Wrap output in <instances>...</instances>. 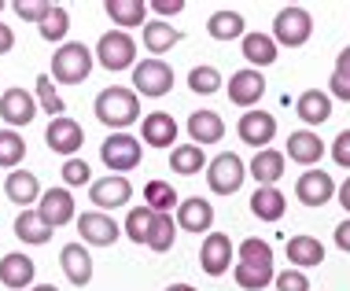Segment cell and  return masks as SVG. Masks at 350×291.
Wrapping results in <instances>:
<instances>
[{
	"mask_svg": "<svg viewBox=\"0 0 350 291\" xmlns=\"http://www.w3.org/2000/svg\"><path fill=\"white\" fill-rule=\"evenodd\" d=\"M336 192L339 189H336L332 174H325V170H306L295 181V195H299V203H306V206H325Z\"/></svg>",
	"mask_w": 350,
	"mask_h": 291,
	"instance_id": "16",
	"label": "cell"
},
{
	"mask_svg": "<svg viewBox=\"0 0 350 291\" xmlns=\"http://www.w3.org/2000/svg\"><path fill=\"white\" fill-rule=\"evenodd\" d=\"M236 137L243 144H251L254 152H266L269 140L277 137V118L269 111H243L240 122H236Z\"/></svg>",
	"mask_w": 350,
	"mask_h": 291,
	"instance_id": "10",
	"label": "cell"
},
{
	"mask_svg": "<svg viewBox=\"0 0 350 291\" xmlns=\"http://www.w3.org/2000/svg\"><path fill=\"white\" fill-rule=\"evenodd\" d=\"M144 206H151L155 214H170L174 206H181V203H177V192H174L170 181H148L144 184Z\"/></svg>",
	"mask_w": 350,
	"mask_h": 291,
	"instance_id": "35",
	"label": "cell"
},
{
	"mask_svg": "<svg viewBox=\"0 0 350 291\" xmlns=\"http://www.w3.org/2000/svg\"><path fill=\"white\" fill-rule=\"evenodd\" d=\"M111 23H118V30H129V26L148 23V4L144 0H107L103 4Z\"/></svg>",
	"mask_w": 350,
	"mask_h": 291,
	"instance_id": "30",
	"label": "cell"
},
{
	"mask_svg": "<svg viewBox=\"0 0 350 291\" xmlns=\"http://www.w3.org/2000/svg\"><path fill=\"white\" fill-rule=\"evenodd\" d=\"M284 206H288V199H284L280 189H254L251 195V214L258 221H280Z\"/></svg>",
	"mask_w": 350,
	"mask_h": 291,
	"instance_id": "32",
	"label": "cell"
},
{
	"mask_svg": "<svg viewBox=\"0 0 350 291\" xmlns=\"http://www.w3.org/2000/svg\"><path fill=\"white\" fill-rule=\"evenodd\" d=\"M277 291H310V280L302 269H284V273H277Z\"/></svg>",
	"mask_w": 350,
	"mask_h": 291,
	"instance_id": "43",
	"label": "cell"
},
{
	"mask_svg": "<svg viewBox=\"0 0 350 291\" xmlns=\"http://www.w3.org/2000/svg\"><path fill=\"white\" fill-rule=\"evenodd\" d=\"M44 144H49V152H55V155H67V158H74V152L85 144V129L78 126L74 118H52L49 122V129H44Z\"/></svg>",
	"mask_w": 350,
	"mask_h": 291,
	"instance_id": "12",
	"label": "cell"
},
{
	"mask_svg": "<svg viewBox=\"0 0 350 291\" xmlns=\"http://www.w3.org/2000/svg\"><path fill=\"white\" fill-rule=\"evenodd\" d=\"M0 118L8 126H30L37 118V96L26 89H4L0 92Z\"/></svg>",
	"mask_w": 350,
	"mask_h": 291,
	"instance_id": "14",
	"label": "cell"
},
{
	"mask_svg": "<svg viewBox=\"0 0 350 291\" xmlns=\"http://www.w3.org/2000/svg\"><path fill=\"white\" fill-rule=\"evenodd\" d=\"M295 115L306 122V126H321V122L332 118V96H328V92H321V89H306L295 100Z\"/></svg>",
	"mask_w": 350,
	"mask_h": 291,
	"instance_id": "24",
	"label": "cell"
},
{
	"mask_svg": "<svg viewBox=\"0 0 350 291\" xmlns=\"http://www.w3.org/2000/svg\"><path fill=\"white\" fill-rule=\"evenodd\" d=\"M96 118H100L107 129H118V133H122L126 126H133V122L140 118V100H137V92L126 89V85L103 89L100 96H96Z\"/></svg>",
	"mask_w": 350,
	"mask_h": 291,
	"instance_id": "2",
	"label": "cell"
},
{
	"mask_svg": "<svg viewBox=\"0 0 350 291\" xmlns=\"http://www.w3.org/2000/svg\"><path fill=\"white\" fill-rule=\"evenodd\" d=\"M78 232L81 243H92V247H111L122 236V225H115V218L103 210H85L78 218Z\"/></svg>",
	"mask_w": 350,
	"mask_h": 291,
	"instance_id": "13",
	"label": "cell"
},
{
	"mask_svg": "<svg viewBox=\"0 0 350 291\" xmlns=\"http://www.w3.org/2000/svg\"><path fill=\"white\" fill-rule=\"evenodd\" d=\"M200 266L206 277H221V273H229V266H236V247L225 232H206L203 251H200Z\"/></svg>",
	"mask_w": 350,
	"mask_h": 291,
	"instance_id": "11",
	"label": "cell"
},
{
	"mask_svg": "<svg viewBox=\"0 0 350 291\" xmlns=\"http://www.w3.org/2000/svg\"><path fill=\"white\" fill-rule=\"evenodd\" d=\"M4 195L15 206L30 210L33 203H41V181H37L30 170H12V174H8V181H4Z\"/></svg>",
	"mask_w": 350,
	"mask_h": 291,
	"instance_id": "22",
	"label": "cell"
},
{
	"mask_svg": "<svg viewBox=\"0 0 350 291\" xmlns=\"http://www.w3.org/2000/svg\"><path fill=\"white\" fill-rule=\"evenodd\" d=\"M0 12H4V0H0Z\"/></svg>",
	"mask_w": 350,
	"mask_h": 291,
	"instance_id": "54",
	"label": "cell"
},
{
	"mask_svg": "<svg viewBox=\"0 0 350 291\" xmlns=\"http://www.w3.org/2000/svg\"><path fill=\"white\" fill-rule=\"evenodd\" d=\"M37 214L44 218L49 229H63L67 221H74V195L70 189H49L37 203Z\"/></svg>",
	"mask_w": 350,
	"mask_h": 291,
	"instance_id": "17",
	"label": "cell"
},
{
	"mask_svg": "<svg viewBox=\"0 0 350 291\" xmlns=\"http://www.w3.org/2000/svg\"><path fill=\"white\" fill-rule=\"evenodd\" d=\"M177 229L185 232H211L214 229V206L211 199H200V195H192V199H181V206H177Z\"/></svg>",
	"mask_w": 350,
	"mask_h": 291,
	"instance_id": "18",
	"label": "cell"
},
{
	"mask_svg": "<svg viewBox=\"0 0 350 291\" xmlns=\"http://www.w3.org/2000/svg\"><path fill=\"white\" fill-rule=\"evenodd\" d=\"M310 33H314V18H310V12L299 4L280 8L277 18H273V41H277L280 48H302V44L310 41Z\"/></svg>",
	"mask_w": 350,
	"mask_h": 291,
	"instance_id": "4",
	"label": "cell"
},
{
	"mask_svg": "<svg viewBox=\"0 0 350 291\" xmlns=\"http://www.w3.org/2000/svg\"><path fill=\"white\" fill-rule=\"evenodd\" d=\"M328 96H336V100H347V103H350V81H347V78H339V74H332V81H328Z\"/></svg>",
	"mask_w": 350,
	"mask_h": 291,
	"instance_id": "47",
	"label": "cell"
},
{
	"mask_svg": "<svg viewBox=\"0 0 350 291\" xmlns=\"http://www.w3.org/2000/svg\"><path fill=\"white\" fill-rule=\"evenodd\" d=\"M332 74H339V78H347V81H350V44L336 55V70H332Z\"/></svg>",
	"mask_w": 350,
	"mask_h": 291,
	"instance_id": "50",
	"label": "cell"
},
{
	"mask_svg": "<svg viewBox=\"0 0 350 291\" xmlns=\"http://www.w3.org/2000/svg\"><path fill=\"white\" fill-rule=\"evenodd\" d=\"M339 203H343V210L350 214V177H347L343 184H339Z\"/></svg>",
	"mask_w": 350,
	"mask_h": 291,
	"instance_id": "51",
	"label": "cell"
},
{
	"mask_svg": "<svg viewBox=\"0 0 350 291\" xmlns=\"http://www.w3.org/2000/svg\"><path fill=\"white\" fill-rule=\"evenodd\" d=\"M30 291H59V288H55V284H33Z\"/></svg>",
	"mask_w": 350,
	"mask_h": 291,
	"instance_id": "52",
	"label": "cell"
},
{
	"mask_svg": "<svg viewBox=\"0 0 350 291\" xmlns=\"http://www.w3.org/2000/svg\"><path fill=\"white\" fill-rule=\"evenodd\" d=\"M140 37H144V48L151 52V59H163V52H170L181 41V30L163 23V18H151V23H144V33Z\"/></svg>",
	"mask_w": 350,
	"mask_h": 291,
	"instance_id": "25",
	"label": "cell"
},
{
	"mask_svg": "<svg viewBox=\"0 0 350 291\" xmlns=\"http://www.w3.org/2000/svg\"><path fill=\"white\" fill-rule=\"evenodd\" d=\"M240 48H243V59H247L254 70L273 67V63H277V55H280V52H277L280 44L273 41L269 33H247V37L240 41Z\"/></svg>",
	"mask_w": 350,
	"mask_h": 291,
	"instance_id": "26",
	"label": "cell"
},
{
	"mask_svg": "<svg viewBox=\"0 0 350 291\" xmlns=\"http://www.w3.org/2000/svg\"><path fill=\"white\" fill-rule=\"evenodd\" d=\"M26 158V140L15 129H0V170H15Z\"/></svg>",
	"mask_w": 350,
	"mask_h": 291,
	"instance_id": "38",
	"label": "cell"
},
{
	"mask_svg": "<svg viewBox=\"0 0 350 291\" xmlns=\"http://www.w3.org/2000/svg\"><path fill=\"white\" fill-rule=\"evenodd\" d=\"M140 155H144V148H140V140L129 137V133H111L100 144L103 166H107V170H115V174H122V177H126V170H137Z\"/></svg>",
	"mask_w": 350,
	"mask_h": 291,
	"instance_id": "8",
	"label": "cell"
},
{
	"mask_svg": "<svg viewBox=\"0 0 350 291\" xmlns=\"http://www.w3.org/2000/svg\"><path fill=\"white\" fill-rule=\"evenodd\" d=\"M151 225H155V210H151V206H133L122 229H126V236L133 240V243H148Z\"/></svg>",
	"mask_w": 350,
	"mask_h": 291,
	"instance_id": "39",
	"label": "cell"
},
{
	"mask_svg": "<svg viewBox=\"0 0 350 291\" xmlns=\"http://www.w3.org/2000/svg\"><path fill=\"white\" fill-rule=\"evenodd\" d=\"M52 232H55V229H49L37 210H23V214L15 218V236L23 240V243H33V247H37V243H49Z\"/></svg>",
	"mask_w": 350,
	"mask_h": 291,
	"instance_id": "34",
	"label": "cell"
},
{
	"mask_svg": "<svg viewBox=\"0 0 350 291\" xmlns=\"http://www.w3.org/2000/svg\"><path fill=\"white\" fill-rule=\"evenodd\" d=\"M174 240H177V221L170 218V214H155V225H151L144 247L159 251V255H166V251L174 247Z\"/></svg>",
	"mask_w": 350,
	"mask_h": 291,
	"instance_id": "37",
	"label": "cell"
},
{
	"mask_svg": "<svg viewBox=\"0 0 350 291\" xmlns=\"http://www.w3.org/2000/svg\"><path fill=\"white\" fill-rule=\"evenodd\" d=\"M206 155H203V148L200 144H177L174 152H170V170L174 174H181V177H192V174H200L206 170Z\"/></svg>",
	"mask_w": 350,
	"mask_h": 291,
	"instance_id": "33",
	"label": "cell"
},
{
	"mask_svg": "<svg viewBox=\"0 0 350 291\" xmlns=\"http://www.w3.org/2000/svg\"><path fill=\"white\" fill-rule=\"evenodd\" d=\"M221 70L217 67H192V74H188V89L196 92V96H214L217 89H221Z\"/></svg>",
	"mask_w": 350,
	"mask_h": 291,
	"instance_id": "41",
	"label": "cell"
},
{
	"mask_svg": "<svg viewBox=\"0 0 350 291\" xmlns=\"http://www.w3.org/2000/svg\"><path fill=\"white\" fill-rule=\"evenodd\" d=\"M288 262L295 269H314L325 262V243L317 236H291L288 240Z\"/></svg>",
	"mask_w": 350,
	"mask_h": 291,
	"instance_id": "29",
	"label": "cell"
},
{
	"mask_svg": "<svg viewBox=\"0 0 350 291\" xmlns=\"http://www.w3.org/2000/svg\"><path fill=\"white\" fill-rule=\"evenodd\" d=\"M336 247L339 251H350V218L336 225Z\"/></svg>",
	"mask_w": 350,
	"mask_h": 291,
	"instance_id": "49",
	"label": "cell"
},
{
	"mask_svg": "<svg viewBox=\"0 0 350 291\" xmlns=\"http://www.w3.org/2000/svg\"><path fill=\"white\" fill-rule=\"evenodd\" d=\"M89 199L96 203V210H103V214L118 210V206H126L133 199V184L122 174H107V177H100V181L89 184Z\"/></svg>",
	"mask_w": 350,
	"mask_h": 291,
	"instance_id": "9",
	"label": "cell"
},
{
	"mask_svg": "<svg viewBox=\"0 0 350 291\" xmlns=\"http://www.w3.org/2000/svg\"><path fill=\"white\" fill-rule=\"evenodd\" d=\"M41 30V37L49 44H59L63 37H67V30H70V15H67V8H59V4H52V12L44 15V23L37 26Z\"/></svg>",
	"mask_w": 350,
	"mask_h": 291,
	"instance_id": "40",
	"label": "cell"
},
{
	"mask_svg": "<svg viewBox=\"0 0 350 291\" xmlns=\"http://www.w3.org/2000/svg\"><path fill=\"white\" fill-rule=\"evenodd\" d=\"M321 155H325V144H321L317 133H310V129H299V133L288 137V158L299 166H314L321 163Z\"/></svg>",
	"mask_w": 350,
	"mask_h": 291,
	"instance_id": "28",
	"label": "cell"
},
{
	"mask_svg": "<svg viewBox=\"0 0 350 291\" xmlns=\"http://www.w3.org/2000/svg\"><path fill=\"white\" fill-rule=\"evenodd\" d=\"M140 137H144L148 148H177V122L166 111H151V115L140 122Z\"/></svg>",
	"mask_w": 350,
	"mask_h": 291,
	"instance_id": "21",
	"label": "cell"
},
{
	"mask_svg": "<svg viewBox=\"0 0 350 291\" xmlns=\"http://www.w3.org/2000/svg\"><path fill=\"white\" fill-rule=\"evenodd\" d=\"M232 277H236V284L247 288V291L269 288L273 280H277V269H273V247H269L266 240H258V236L243 240L240 251H236Z\"/></svg>",
	"mask_w": 350,
	"mask_h": 291,
	"instance_id": "1",
	"label": "cell"
},
{
	"mask_svg": "<svg viewBox=\"0 0 350 291\" xmlns=\"http://www.w3.org/2000/svg\"><path fill=\"white\" fill-rule=\"evenodd\" d=\"M247 174L258 181V189H277V181L284 177V152H273V148H266V152H254Z\"/></svg>",
	"mask_w": 350,
	"mask_h": 291,
	"instance_id": "23",
	"label": "cell"
},
{
	"mask_svg": "<svg viewBox=\"0 0 350 291\" xmlns=\"http://www.w3.org/2000/svg\"><path fill=\"white\" fill-rule=\"evenodd\" d=\"M174 89V67L166 59H140L133 67V92L137 96H166Z\"/></svg>",
	"mask_w": 350,
	"mask_h": 291,
	"instance_id": "7",
	"label": "cell"
},
{
	"mask_svg": "<svg viewBox=\"0 0 350 291\" xmlns=\"http://www.w3.org/2000/svg\"><path fill=\"white\" fill-rule=\"evenodd\" d=\"M92 63H96L92 48H85L81 41H63L59 52L52 55V78L63 81V85H81L92 74Z\"/></svg>",
	"mask_w": 350,
	"mask_h": 291,
	"instance_id": "3",
	"label": "cell"
},
{
	"mask_svg": "<svg viewBox=\"0 0 350 291\" xmlns=\"http://www.w3.org/2000/svg\"><path fill=\"white\" fill-rule=\"evenodd\" d=\"M59 266L63 273H67V280L74 288H85L92 280V255L85 243H67V247L59 251Z\"/></svg>",
	"mask_w": 350,
	"mask_h": 291,
	"instance_id": "20",
	"label": "cell"
},
{
	"mask_svg": "<svg viewBox=\"0 0 350 291\" xmlns=\"http://www.w3.org/2000/svg\"><path fill=\"white\" fill-rule=\"evenodd\" d=\"M33 96H37V107H41V111H49L52 118H63L67 103H63V100H59V92H55L52 74H41V78L33 81Z\"/></svg>",
	"mask_w": 350,
	"mask_h": 291,
	"instance_id": "36",
	"label": "cell"
},
{
	"mask_svg": "<svg viewBox=\"0 0 350 291\" xmlns=\"http://www.w3.org/2000/svg\"><path fill=\"white\" fill-rule=\"evenodd\" d=\"M63 181H67V189H78V184H92V170L85 158H67L63 163Z\"/></svg>",
	"mask_w": 350,
	"mask_h": 291,
	"instance_id": "42",
	"label": "cell"
},
{
	"mask_svg": "<svg viewBox=\"0 0 350 291\" xmlns=\"http://www.w3.org/2000/svg\"><path fill=\"white\" fill-rule=\"evenodd\" d=\"M96 63L107 70H129L137 67V41L126 30H107L96 41Z\"/></svg>",
	"mask_w": 350,
	"mask_h": 291,
	"instance_id": "5",
	"label": "cell"
},
{
	"mask_svg": "<svg viewBox=\"0 0 350 291\" xmlns=\"http://www.w3.org/2000/svg\"><path fill=\"white\" fill-rule=\"evenodd\" d=\"M15 48V30L8 23H0V55H8Z\"/></svg>",
	"mask_w": 350,
	"mask_h": 291,
	"instance_id": "48",
	"label": "cell"
},
{
	"mask_svg": "<svg viewBox=\"0 0 350 291\" xmlns=\"http://www.w3.org/2000/svg\"><path fill=\"white\" fill-rule=\"evenodd\" d=\"M151 12L155 15H163V18H170V15H181L185 12V0H151Z\"/></svg>",
	"mask_w": 350,
	"mask_h": 291,
	"instance_id": "46",
	"label": "cell"
},
{
	"mask_svg": "<svg viewBox=\"0 0 350 291\" xmlns=\"http://www.w3.org/2000/svg\"><path fill=\"white\" fill-rule=\"evenodd\" d=\"M188 137L196 140V144H217V140L225 137V122L217 111H192V118H188Z\"/></svg>",
	"mask_w": 350,
	"mask_h": 291,
	"instance_id": "27",
	"label": "cell"
},
{
	"mask_svg": "<svg viewBox=\"0 0 350 291\" xmlns=\"http://www.w3.org/2000/svg\"><path fill=\"white\" fill-rule=\"evenodd\" d=\"M332 158H336V166L350 170V129H343V133L336 137V144H332Z\"/></svg>",
	"mask_w": 350,
	"mask_h": 291,
	"instance_id": "45",
	"label": "cell"
},
{
	"mask_svg": "<svg viewBox=\"0 0 350 291\" xmlns=\"http://www.w3.org/2000/svg\"><path fill=\"white\" fill-rule=\"evenodd\" d=\"M243 177H247V166H243V158L236 152H221L211 158V166H206V184H211L214 195H232L240 192Z\"/></svg>",
	"mask_w": 350,
	"mask_h": 291,
	"instance_id": "6",
	"label": "cell"
},
{
	"mask_svg": "<svg viewBox=\"0 0 350 291\" xmlns=\"http://www.w3.org/2000/svg\"><path fill=\"white\" fill-rule=\"evenodd\" d=\"M206 33L214 37V41H243L247 37V26H243V15L240 12H214L211 23H206Z\"/></svg>",
	"mask_w": 350,
	"mask_h": 291,
	"instance_id": "31",
	"label": "cell"
},
{
	"mask_svg": "<svg viewBox=\"0 0 350 291\" xmlns=\"http://www.w3.org/2000/svg\"><path fill=\"white\" fill-rule=\"evenodd\" d=\"M33 277H37V266H33L30 255L12 251V255L0 258V284H4V288H12V291L33 288Z\"/></svg>",
	"mask_w": 350,
	"mask_h": 291,
	"instance_id": "19",
	"label": "cell"
},
{
	"mask_svg": "<svg viewBox=\"0 0 350 291\" xmlns=\"http://www.w3.org/2000/svg\"><path fill=\"white\" fill-rule=\"evenodd\" d=\"M166 291H196V288H188V284H170Z\"/></svg>",
	"mask_w": 350,
	"mask_h": 291,
	"instance_id": "53",
	"label": "cell"
},
{
	"mask_svg": "<svg viewBox=\"0 0 350 291\" xmlns=\"http://www.w3.org/2000/svg\"><path fill=\"white\" fill-rule=\"evenodd\" d=\"M49 12H52V4H26V0H18V4H15V15L26 18V23H37V26L44 23V15H49Z\"/></svg>",
	"mask_w": 350,
	"mask_h": 291,
	"instance_id": "44",
	"label": "cell"
},
{
	"mask_svg": "<svg viewBox=\"0 0 350 291\" xmlns=\"http://www.w3.org/2000/svg\"><path fill=\"white\" fill-rule=\"evenodd\" d=\"M262 96H266V78H262V70L243 67L229 78V100L236 107H254Z\"/></svg>",
	"mask_w": 350,
	"mask_h": 291,
	"instance_id": "15",
	"label": "cell"
}]
</instances>
